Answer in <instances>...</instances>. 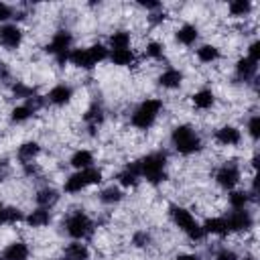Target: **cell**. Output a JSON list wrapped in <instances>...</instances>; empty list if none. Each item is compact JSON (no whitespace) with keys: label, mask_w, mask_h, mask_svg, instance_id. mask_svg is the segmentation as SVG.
<instances>
[{"label":"cell","mask_w":260,"mask_h":260,"mask_svg":"<svg viewBox=\"0 0 260 260\" xmlns=\"http://www.w3.org/2000/svg\"><path fill=\"white\" fill-rule=\"evenodd\" d=\"M140 179H144L148 185H160L169 179V152L167 150H152L146 152L136 160Z\"/></svg>","instance_id":"6da1fadb"},{"label":"cell","mask_w":260,"mask_h":260,"mask_svg":"<svg viewBox=\"0 0 260 260\" xmlns=\"http://www.w3.org/2000/svg\"><path fill=\"white\" fill-rule=\"evenodd\" d=\"M169 142L173 146V150L181 156H193V154H199L203 150V138L201 134L195 130V126L191 124H177L173 126L171 134H169Z\"/></svg>","instance_id":"7a4b0ae2"},{"label":"cell","mask_w":260,"mask_h":260,"mask_svg":"<svg viewBox=\"0 0 260 260\" xmlns=\"http://www.w3.org/2000/svg\"><path fill=\"white\" fill-rule=\"evenodd\" d=\"M169 217L173 221V225L185 234V238L193 244H201L207 236L201 228V223L195 219V215L185 207V205H179V203H171L169 205Z\"/></svg>","instance_id":"3957f363"},{"label":"cell","mask_w":260,"mask_h":260,"mask_svg":"<svg viewBox=\"0 0 260 260\" xmlns=\"http://www.w3.org/2000/svg\"><path fill=\"white\" fill-rule=\"evenodd\" d=\"M162 110H165V102L160 98H144L130 112V126L134 130L146 132L156 124V120L160 118Z\"/></svg>","instance_id":"277c9868"},{"label":"cell","mask_w":260,"mask_h":260,"mask_svg":"<svg viewBox=\"0 0 260 260\" xmlns=\"http://www.w3.org/2000/svg\"><path fill=\"white\" fill-rule=\"evenodd\" d=\"M61 228H63V234L69 236L71 240H77V242H85L93 236L95 232V219L85 211V209H71L63 221H61Z\"/></svg>","instance_id":"5b68a950"},{"label":"cell","mask_w":260,"mask_h":260,"mask_svg":"<svg viewBox=\"0 0 260 260\" xmlns=\"http://www.w3.org/2000/svg\"><path fill=\"white\" fill-rule=\"evenodd\" d=\"M104 181V171L100 167H89V169H83V171H73L65 181H63V191L67 195H77L89 187H95V185H102Z\"/></svg>","instance_id":"8992f818"},{"label":"cell","mask_w":260,"mask_h":260,"mask_svg":"<svg viewBox=\"0 0 260 260\" xmlns=\"http://www.w3.org/2000/svg\"><path fill=\"white\" fill-rule=\"evenodd\" d=\"M45 53L51 55L55 59V63L59 67H65L67 59H69V51L73 49V32L69 28H57L51 39L45 43Z\"/></svg>","instance_id":"52a82bcc"},{"label":"cell","mask_w":260,"mask_h":260,"mask_svg":"<svg viewBox=\"0 0 260 260\" xmlns=\"http://www.w3.org/2000/svg\"><path fill=\"white\" fill-rule=\"evenodd\" d=\"M213 181H215V185H217L219 189H223V191L238 189V185H240V181H242V169H240V165L234 162V160L221 162V165L215 169V173H213Z\"/></svg>","instance_id":"ba28073f"},{"label":"cell","mask_w":260,"mask_h":260,"mask_svg":"<svg viewBox=\"0 0 260 260\" xmlns=\"http://www.w3.org/2000/svg\"><path fill=\"white\" fill-rule=\"evenodd\" d=\"M230 234H248L254 228V213L250 209H232L225 215Z\"/></svg>","instance_id":"9c48e42d"},{"label":"cell","mask_w":260,"mask_h":260,"mask_svg":"<svg viewBox=\"0 0 260 260\" xmlns=\"http://www.w3.org/2000/svg\"><path fill=\"white\" fill-rule=\"evenodd\" d=\"M24 43V30L16 22L0 24V47L4 51H18Z\"/></svg>","instance_id":"30bf717a"},{"label":"cell","mask_w":260,"mask_h":260,"mask_svg":"<svg viewBox=\"0 0 260 260\" xmlns=\"http://www.w3.org/2000/svg\"><path fill=\"white\" fill-rule=\"evenodd\" d=\"M73 95H75L73 85L61 81V83H55V85L45 93V102H47L49 106H53V108H65V106L71 104Z\"/></svg>","instance_id":"8fae6325"},{"label":"cell","mask_w":260,"mask_h":260,"mask_svg":"<svg viewBox=\"0 0 260 260\" xmlns=\"http://www.w3.org/2000/svg\"><path fill=\"white\" fill-rule=\"evenodd\" d=\"M81 120H83L85 128L89 130V134L95 136V134H98V128H102V124L106 122V108H104V104L98 102V100H93V102L85 108Z\"/></svg>","instance_id":"7c38bea8"},{"label":"cell","mask_w":260,"mask_h":260,"mask_svg":"<svg viewBox=\"0 0 260 260\" xmlns=\"http://www.w3.org/2000/svg\"><path fill=\"white\" fill-rule=\"evenodd\" d=\"M242 130L234 124H221L219 128L213 130V142L223 146V148H234L242 144Z\"/></svg>","instance_id":"4fadbf2b"},{"label":"cell","mask_w":260,"mask_h":260,"mask_svg":"<svg viewBox=\"0 0 260 260\" xmlns=\"http://www.w3.org/2000/svg\"><path fill=\"white\" fill-rule=\"evenodd\" d=\"M185 81V73L179 67H165L158 75H156V85L167 89V91H175L183 85Z\"/></svg>","instance_id":"5bb4252c"},{"label":"cell","mask_w":260,"mask_h":260,"mask_svg":"<svg viewBox=\"0 0 260 260\" xmlns=\"http://www.w3.org/2000/svg\"><path fill=\"white\" fill-rule=\"evenodd\" d=\"M256 75H258V63L250 61L246 55L240 57V59L234 63V79H236L238 83L256 81Z\"/></svg>","instance_id":"9a60e30c"},{"label":"cell","mask_w":260,"mask_h":260,"mask_svg":"<svg viewBox=\"0 0 260 260\" xmlns=\"http://www.w3.org/2000/svg\"><path fill=\"white\" fill-rule=\"evenodd\" d=\"M140 181H142V179H140V171H138L136 160L124 165V167L116 173V185L122 187V189H134V187H138Z\"/></svg>","instance_id":"2e32d148"},{"label":"cell","mask_w":260,"mask_h":260,"mask_svg":"<svg viewBox=\"0 0 260 260\" xmlns=\"http://www.w3.org/2000/svg\"><path fill=\"white\" fill-rule=\"evenodd\" d=\"M32 199H35V205H37V207L53 209V207L59 203V199H61V191L55 189L53 185H43V187H39V189L35 191Z\"/></svg>","instance_id":"e0dca14e"},{"label":"cell","mask_w":260,"mask_h":260,"mask_svg":"<svg viewBox=\"0 0 260 260\" xmlns=\"http://www.w3.org/2000/svg\"><path fill=\"white\" fill-rule=\"evenodd\" d=\"M199 26L193 24V22H183L181 26H177L175 30V41L181 45V47H195L199 43Z\"/></svg>","instance_id":"ac0fdd59"},{"label":"cell","mask_w":260,"mask_h":260,"mask_svg":"<svg viewBox=\"0 0 260 260\" xmlns=\"http://www.w3.org/2000/svg\"><path fill=\"white\" fill-rule=\"evenodd\" d=\"M191 106L197 112H209L215 106V91L211 87H199L191 93Z\"/></svg>","instance_id":"d6986e66"},{"label":"cell","mask_w":260,"mask_h":260,"mask_svg":"<svg viewBox=\"0 0 260 260\" xmlns=\"http://www.w3.org/2000/svg\"><path fill=\"white\" fill-rule=\"evenodd\" d=\"M41 150H43V148H41V142H39V140H24V142H20L18 148H16V160H18L20 165L35 162V160L39 158Z\"/></svg>","instance_id":"ffe728a7"},{"label":"cell","mask_w":260,"mask_h":260,"mask_svg":"<svg viewBox=\"0 0 260 260\" xmlns=\"http://www.w3.org/2000/svg\"><path fill=\"white\" fill-rule=\"evenodd\" d=\"M205 236H215V238H225L230 236V228H228V221L223 215H213V217H207L203 223H201Z\"/></svg>","instance_id":"44dd1931"},{"label":"cell","mask_w":260,"mask_h":260,"mask_svg":"<svg viewBox=\"0 0 260 260\" xmlns=\"http://www.w3.org/2000/svg\"><path fill=\"white\" fill-rule=\"evenodd\" d=\"M195 57L203 65H213V63H217L221 59V49L217 45H213V43H201L195 49Z\"/></svg>","instance_id":"7402d4cb"},{"label":"cell","mask_w":260,"mask_h":260,"mask_svg":"<svg viewBox=\"0 0 260 260\" xmlns=\"http://www.w3.org/2000/svg\"><path fill=\"white\" fill-rule=\"evenodd\" d=\"M51 221H53V213L51 209H45V207H35L32 211H28V215H24V223L32 230L47 228Z\"/></svg>","instance_id":"603a6c76"},{"label":"cell","mask_w":260,"mask_h":260,"mask_svg":"<svg viewBox=\"0 0 260 260\" xmlns=\"http://www.w3.org/2000/svg\"><path fill=\"white\" fill-rule=\"evenodd\" d=\"M4 260H28L30 258V246L22 240H14L4 246L2 250Z\"/></svg>","instance_id":"cb8c5ba5"},{"label":"cell","mask_w":260,"mask_h":260,"mask_svg":"<svg viewBox=\"0 0 260 260\" xmlns=\"http://www.w3.org/2000/svg\"><path fill=\"white\" fill-rule=\"evenodd\" d=\"M67 63L73 65V67H77V69H81V71H91V69L95 67L93 61L89 59V53H87L85 47H73V49L69 51Z\"/></svg>","instance_id":"d4e9b609"},{"label":"cell","mask_w":260,"mask_h":260,"mask_svg":"<svg viewBox=\"0 0 260 260\" xmlns=\"http://www.w3.org/2000/svg\"><path fill=\"white\" fill-rule=\"evenodd\" d=\"M63 256H65L67 260H89V258H91V250H89L87 244L77 242V240H71L69 244H65Z\"/></svg>","instance_id":"484cf974"},{"label":"cell","mask_w":260,"mask_h":260,"mask_svg":"<svg viewBox=\"0 0 260 260\" xmlns=\"http://www.w3.org/2000/svg\"><path fill=\"white\" fill-rule=\"evenodd\" d=\"M122 199H124V189L118 187V185H108V187L100 189V193H98V201L106 207H114Z\"/></svg>","instance_id":"4316f807"},{"label":"cell","mask_w":260,"mask_h":260,"mask_svg":"<svg viewBox=\"0 0 260 260\" xmlns=\"http://www.w3.org/2000/svg\"><path fill=\"white\" fill-rule=\"evenodd\" d=\"M93 162H95V156H93V152H91L89 148H77V150H73V154L69 156V165H71L75 171L89 169V167H93Z\"/></svg>","instance_id":"83f0119b"},{"label":"cell","mask_w":260,"mask_h":260,"mask_svg":"<svg viewBox=\"0 0 260 260\" xmlns=\"http://www.w3.org/2000/svg\"><path fill=\"white\" fill-rule=\"evenodd\" d=\"M130 45H132V35H130V30H126V28H118V30H114L110 37H108V49L110 51H120V49H130Z\"/></svg>","instance_id":"f1b7e54d"},{"label":"cell","mask_w":260,"mask_h":260,"mask_svg":"<svg viewBox=\"0 0 260 260\" xmlns=\"http://www.w3.org/2000/svg\"><path fill=\"white\" fill-rule=\"evenodd\" d=\"M108 61L116 67H130L136 63V51L130 47V49H120V51H110V57Z\"/></svg>","instance_id":"f546056e"},{"label":"cell","mask_w":260,"mask_h":260,"mask_svg":"<svg viewBox=\"0 0 260 260\" xmlns=\"http://www.w3.org/2000/svg\"><path fill=\"white\" fill-rule=\"evenodd\" d=\"M10 95L14 100H20V102H26L30 100L32 95H37V87L26 83V81H12L10 83Z\"/></svg>","instance_id":"4dcf8cb0"},{"label":"cell","mask_w":260,"mask_h":260,"mask_svg":"<svg viewBox=\"0 0 260 260\" xmlns=\"http://www.w3.org/2000/svg\"><path fill=\"white\" fill-rule=\"evenodd\" d=\"M250 203H252V199H250L246 189H232V191H228V205H230V209H248Z\"/></svg>","instance_id":"1f68e13d"},{"label":"cell","mask_w":260,"mask_h":260,"mask_svg":"<svg viewBox=\"0 0 260 260\" xmlns=\"http://www.w3.org/2000/svg\"><path fill=\"white\" fill-rule=\"evenodd\" d=\"M32 116H35L32 108H30L28 104L20 102V104H16V106L10 110V114H8V120H10V124H24V122H28Z\"/></svg>","instance_id":"d6a6232c"},{"label":"cell","mask_w":260,"mask_h":260,"mask_svg":"<svg viewBox=\"0 0 260 260\" xmlns=\"http://www.w3.org/2000/svg\"><path fill=\"white\" fill-rule=\"evenodd\" d=\"M252 8H254V4L250 0H232L228 4V14L232 18H246V16H250Z\"/></svg>","instance_id":"836d02e7"},{"label":"cell","mask_w":260,"mask_h":260,"mask_svg":"<svg viewBox=\"0 0 260 260\" xmlns=\"http://www.w3.org/2000/svg\"><path fill=\"white\" fill-rule=\"evenodd\" d=\"M87 53H89V59L93 61V65H100L104 61H108L110 57V49L104 45V43H91L89 47H85Z\"/></svg>","instance_id":"e575fe53"},{"label":"cell","mask_w":260,"mask_h":260,"mask_svg":"<svg viewBox=\"0 0 260 260\" xmlns=\"http://www.w3.org/2000/svg\"><path fill=\"white\" fill-rule=\"evenodd\" d=\"M144 57L150 61H162L165 59V45L160 41H148L144 45Z\"/></svg>","instance_id":"d590c367"},{"label":"cell","mask_w":260,"mask_h":260,"mask_svg":"<svg viewBox=\"0 0 260 260\" xmlns=\"http://www.w3.org/2000/svg\"><path fill=\"white\" fill-rule=\"evenodd\" d=\"M152 242H154V238H152V234H150L148 230H136V232L132 234V246L138 248V250L150 248Z\"/></svg>","instance_id":"8d00e7d4"},{"label":"cell","mask_w":260,"mask_h":260,"mask_svg":"<svg viewBox=\"0 0 260 260\" xmlns=\"http://www.w3.org/2000/svg\"><path fill=\"white\" fill-rule=\"evenodd\" d=\"M4 219H6V225L22 223L24 221V211L16 205H4Z\"/></svg>","instance_id":"74e56055"},{"label":"cell","mask_w":260,"mask_h":260,"mask_svg":"<svg viewBox=\"0 0 260 260\" xmlns=\"http://www.w3.org/2000/svg\"><path fill=\"white\" fill-rule=\"evenodd\" d=\"M246 134L250 136L252 142H258V138H260V116L258 114H252L246 120Z\"/></svg>","instance_id":"f35d334b"},{"label":"cell","mask_w":260,"mask_h":260,"mask_svg":"<svg viewBox=\"0 0 260 260\" xmlns=\"http://www.w3.org/2000/svg\"><path fill=\"white\" fill-rule=\"evenodd\" d=\"M167 18H169V14H167L165 8H158V10H152V12L146 14V22H148L150 26H158V24H162Z\"/></svg>","instance_id":"ab89813d"},{"label":"cell","mask_w":260,"mask_h":260,"mask_svg":"<svg viewBox=\"0 0 260 260\" xmlns=\"http://www.w3.org/2000/svg\"><path fill=\"white\" fill-rule=\"evenodd\" d=\"M14 18V6L0 0V24H6Z\"/></svg>","instance_id":"60d3db41"},{"label":"cell","mask_w":260,"mask_h":260,"mask_svg":"<svg viewBox=\"0 0 260 260\" xmlns=\"http://www.w3.org/2000/svg\"><path fill=\"white\" fill-rule=\"evenodd\" d=\"M213 260H240V256H238V252H236L234 248L223 246V248H219V250L213 254Z\"/></svg>","instance_id":"b9f144b4"},{"label":"cell","mask_w":260,"mask_h":260,"mask_svg":"<svg viewBox=\"0 0 260 260\" xmlns=\"http://www.w3.org/2000/svg\"><path fill=\"white\" fill-rule=\"evenodd\" d=\"M20 167H22V175H24L26 179H37V177H41V167H39L37 160H35V162L20 165Z\"/></svg>","instance_id":"7bdbcfd3"},{"label":"cell","mask_w":260,"mask_h":260,"mask_svg":"<svg viewBox=\"0 0 260 260\" xmlns=\"http://www.w3.org/2000/svg\"><path fill=\"white\" fill-rule=\"evenodd\" d=\"M246 57H248L250 61H254V63H258V61H260V41H258V39H254V41L248 45Z\"/></svg>","instance_id":"ee69618b"},{"label":"cell","mask_w":260,"mask_h":260,"mask_svg":"<svg viewBox=\"0 0 260 260\" xmlns=\"http://www.w3.org/2000/svg\"><path fill=\"white\" fill-rule=\"evenodd\" d=\"M10 175H12V165H10V160H8V158H0V183L8 181Z\"/></svg>","instance_id":"f6af8a7d"},{"label":"cell","mask_w":260,"mask_h":260,"mask_svg":"<svg viewBox=\"0 0 260 260\" xmlns=\"http://www.w3.org/2000/svg\"><path fill=\"white\" fill-rule=\"evenodd\" d=\"M0 83H12V69L6 61H0Z\"/></svg>","instance_id":"bcb514c9"},{"label":"cell","mask_w":260,"mask_h":260,"mask_svg":"<svg viewBox=\"0 0 260 260\" xmlns=\"http://www.w3.org/2000/svg\"><path fill=\"white\" fill-rule=\"evenodd\" d=\"M136 6L138 8H142V10H146V14L148 12H152V10H158V8H162V4L160 2H156V0H140V2H136Z\"/></svg>","instance_id":"7dc6e473"},{"label":"cell","mask_w":260,"mask_h":260,"mask_svg":"<svg viewBox=\"0 0 260 260\" xmlns=\"http://www.w3.org/2000/svg\"><path fill=\"white\" fill-rule=\"evenodd\" d=\"M175 260H203V258L195 252H181V254L175 256Z\"/></svg>","instance_id":"c3c4849f"},{"label":"cell","mask_w":260,"mask_h":260,"mask_svg":"<svg viewBox=\"0 0 260 260\" xmlns=\"http://www.w3.org/2000/svg\"><path fill=\"white\" fill-rule=\"evenodd\" d=\"M250 167H252V169L256 171V167H258V154H254V156L250 158Z\"/></svg>","instance_id":"681fc988"},{"label":"cell","mask_w":260,"mask_h":260,"mask_svg":"<svg viewBox=\"0 0 260 260\" xmlns=\"http://www.w3.org/2000/svg\"><path fill=\"white\" fill-rule=\"evenodd\" d=\"M240 260H256L254 256H244V258H240Z\"/></svg>","instance_id":"f907efd6"},{"label":"cell","mask_w":260,"mask_h":260,"mask_svg":"<svg viewBox=\"0 0 260 260\" xmlns=\"http://www.w3.org/2000/svg\"><path fill=\"white\" fill-rule=\"evenodd\" d=\"M55 260H67V258H65V256H61V258H55Z\"/></svg>","instance_id":"816d5d0a"},{"label":"cell","mask_w":260,"mask_h":260,"mask_svg":"<svg viewBox=\"0 0 260 260\" xmlns=\"http://www.w3.org/2000/svg\"><path fill=\"white\" fill-rule=\"evenodd\" d=\"M2 207H4V203H2V199H0V209H2Z\"/></svg>","instance_id":"f5cc1de1"},{"label":"cell","mask_w":260,"mask_h":260,"mask_svg":"<svg viewBox=\"0 0 260 260\" xmlns=\"http://www.w3.org/2000/svg\"><path fill=\"white\" fill-rule=\"evenodd\" d=\"M0 260H4V256H2V254H0Z\"/></svg>","instance_id":"db71d44e"}]
</instances>
